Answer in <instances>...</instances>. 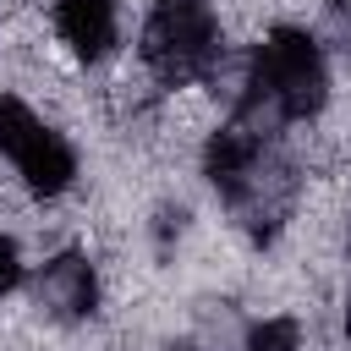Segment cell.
<instances>
[{
	"instance_id": "5",
	"label": "cell",
	"mask_w": 351,
	"mask_h": 351,
	"mask_svg": "<svg viewBox=\"0 0 351 351\" xmlns=\"http://www.w3.org/2000/svg\"><path fill=\"white\" fill-rule=\"evenodd\" d=\"M33 296H38V307H44L49 318L77 324V318H88V313L99 307V280H93V269H88L82 252H60V258H49V263L38 269Z\"/></svg>"
},
{
	"instance_id": "8",
	"label": "cell",
	"mask_w": 351,
	"mask_h": 351,
	"mask_svg": "<svg viewBox=\"0 0 351 351\" xmlns=\"http://www.w3.org/2000/svg\"><path fill=\"white\" fill-rule=\"evenodd\" d=\"M16 280H22V252H16L11 236H0V296H11Z\"/></svg>"
},
{
	"instance_id": "6",
	"label": "cell",
	"mask_w": 351,
	"mask_h": 351,
	"mask_svg": "<svg viewBox=\"0 0 351 351\" xmlns=\"http://www.w3.org/2000/svg\"><path fill=\"white\" fill-rule=\"evenodd\" d=\"M55 27L82 60H99L115 44V0H55Z\"/></svg>"
},
{
	"instance_id": "4",
	"label": "cell",
	"mask_w": 351,
	"mask_h": 351,
	"mask_svg": "<svg viewBox=\"0 0 351 351\" xmlns=\"http://www.w3.org/2000/svg\"><path fill=\"white\" fill-rule=\"evenodd\" d=\"M0 154L22 170V181L33 186V192H44V197H55V192H66L71 181H77V154L66 148V137L60 132H49L22 99H11V93H0Z\"/></svg>"
},
{
	"instance_id": "2",
	"label": "cell",
	"mask_w": 351,
	"mask_h": 351,
	"mask_svg": "<svg viewBox=\"0 0 351 351\" xmlns=\"http://www.w3.org/2000/svg\"><path fill=\"white\" fill-rule=\"evenodd\" d=\"M203 170H208L219 203L230 208V219L252 241H269L285 225L291 197H296V170L269 137H252L236 121H225L203 148Z\"/></svg>"
},
{
	"instance_id": "9",
	"label": "cell",
	"mask_w": 351,
	"mask_h": 351,
	"mask_svg": "<svg viewBox=\"0 0 351 351\" xmlns=\"http://www.w3.org/2000/svg\"><path fill=\"white\" fill-rule=\"evenodd\" d=\"M329 33L351 49V0H329Z\"/></svg>"
},
{
	"instance_id": "3",
	"label": "cell",
	"mask_w": 351,
	"mask_h": 351,
	"mask_svg": "<svg viewBox=\"0 0 351 351\" xmlns=\"http://www.w3.org/2000/svg\"><path fill=\"white\" fill-rule=\"evenodd\" d=\"M143 66L165 82V88H186L219 71V22L208 11V0H154L148 22H143Z\"/></svg>"
},
{
	"instance_id": "10",
	"label": "cell",
	"mask_w": 351,
	"mask_h": 351,
	"mask_svg": "<svg viewBox=\"0 0 351 351\" xmlns=\"http://www.w3.org/2000/svg\"><path fill=\"white\" fill-rule=\"evenodd\" d=\"M346 329H351V307H346Z\"/></svg>"
},
{
	"instance_id": "1",
	"label": "cell",
	"mask_w": 351,
	"mask_h": 351,
	"mask_svg": "<svg viewBox=\"0 0 351 351\" xmlns=\"http://www.w3.org/2000/svg\"><path fill=\"white\" fill-rule=\"evenodd\" d=\"M324 99H329V71H324L318 44L302 27H274L252 49V60H247V77H241V93H236L230 121L241 132L274 143V132L285 121L318 115Z\"/></svg>"
},
{
	"instance_id": "7",
	"label": "cell",
	"mask_w": 351,
	"mask_h": 351,
	"mask_svg": "<svg viewBox=\"0 0 351 351\" xmlns=\"http://www.w3.org/2000/svg\"><path fill=\"white\" fill-rule=\"evenodd\" d=\"M296 346H302V329L291 318H263L247 335V351H296Z\"/></svg>"
}]
</instances>
